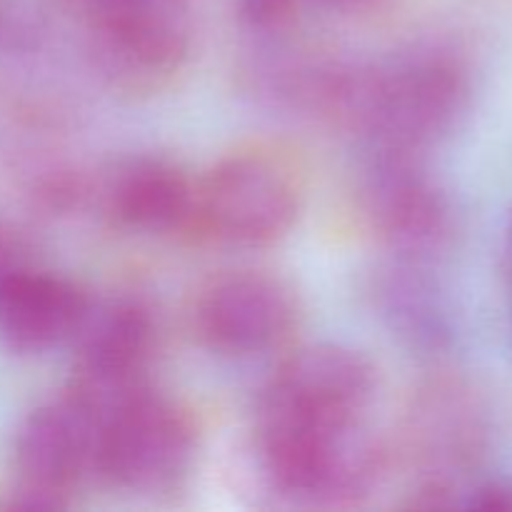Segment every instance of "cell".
Listing matches in <instances>:
<instances>
[{
    "label": "cell",
    "instance_id": "1",
    "mask_svg": "<svg viewBox=\"0 0 512 512\" xmlns=\"http://www.w3.org/2000/svg\"><path fill=\"white\" fill-rule=\"evenodd\" d=\"M313 95L333 118L370 135L378 153L418 158L458 128L470 103V75L455 55L428 50L388 68L335 70Z\"/></svg>",
    "mask_w": 512,
    "mask_h": 512
},
{
    "label": "cell",
    "instance_id": "2",
    "mask_svg": "<svg viewBox=\"0 0 512 512\" xmlns=\"http://www.w3.org/2000/svg\"><path fill=\"white\" fill-rule=\"evenodd\" d=\"M258 453L280 493L313 505L355 503L378 485L385 450L363 420L258 415Z\"/></svg>",
    "mask_w": 512,
    "mask_h": 512
},
{
    "label": "cell",
    "instance_id": "3",
    "mask_svg": "<svg viewBox=\"0 0 512 512\" xmlns=\"http://www.w3.org/2000/svg\"><path fill=\"white\" fill-rule=\"evenodd\" d=\"M488 445V405L468 378L440 373L420 385L405 415V455L418 475L415 493L423 498L418 505H453Z\"/></svg>",
    "mask_w": 512,
    "mask_h": 512
},
{
    "label": "cell",
    "instance_id": "4",
    "mask_svg": "<svg viewBox=\"0 0 512 512\" xmlns=\"http://www.w3.org/2000/svg\"><path fill=\"white\" fill-rule=\"evenodd\" d=\"M300 213L293 168L250 150L220 160L198 180V230L238 248H263L290 233Z\"/></svg>",
    "mask_w": 512,
    "mask_h": 512
},
{
    "label": "cell",
    "instance_id": "5",
    "mask_svg": "<svg viewBox=\"0 0 512 512\" xmlns=\"http://www.w3.org/2000/svg\"><path fill=\"white\" fill-rule=\"evenodd\" d=\"M195 445L188 410L150 388L98 425L95 473L130 493H160L188 473Z\"/></svg>",
    "mask_w": 512,
    "mask_h": 512
},
{
    "label": "cell",
    "instance_id": "6",
    "mask_svg": "<svg viewBox=\"0 0 512 512\" xmlns=\"http://www.w3.org/2000/svg\"><path fill=\"white\" fill-rule=\"evenodd\" d=\"M73 340L78 343V355L68 395L98 425L150 390L148 368L155 350V323L150 310L138 300L90 303Z\"/></svg>",
    "mask_w": 512,
    "mask_h": 512
},
{
    "label": "cell",
    "instance_id": "7",
    "mask_svg": "<svg viewBox=\"0 0 512 512\" xmlns=\"http://www.w3.org/2000/svg\"><path fill=\"white\" fill-rule=\"evenodd\" d=\"M300 308L278 275L238 270L215 278L195 303V330L210 350L228 358L275 353L293 338Z\"/></svg>",
    "mask_w": 512,
    "mask_h": 512
},
{
    "label": "cell",
    "instance_id": "8",
    "mask_svg": "<svg viewBox=\"0 0 512 512\" xmlns=\"http://www.w3.org/2000/svg\"><path fill=\"white\" fill-rule=\"evenodd\" d=\"M98 423L70 395L35 408L15 433L13 508L53 510L95 473Z\"/></svg>",
    "mask_w": 512,
    "mask_h": 512
},
{
    "label": "cell",
    "instance_id": "9",
    "mask_svg": "<svg viewBox=\"0 0 512 512\" xmlns=\"http://www.w3.org/2000/svg\"><path fill=\"white\" fill-rule=\"evenodd\" d=\"M375 390L378 370L368 355L348 345H308L278 365L265 385L258 415L363 420Z\"/></svg>",
    "mask_w": 512,
    "mask_h": 512
},
{
    "label": "cell",
    "instance_id": "10",
    "mask_svg": "<svg viewBox=\"0 0 512 512\" xmlns=\"http://www.w3.org/2000/svg\"><path fill=\"white\" fill-rule=\"evenodd\" d=\"M365 200L380 238L405 258L430 260L453 243V205L413 155L380 153Z\"/></svg>",
    "mask_w": 512,
    "mask_h": 512
},
{
    "label": "cell",
    "instance_id": "11",
    "mask_svg": "<svg viewBox=\"0 0 512 512\" xmlns=\"http://www.w3.org/2000/svg\"><path fill=\"white\" fill-rule=\"evenodd\" d=\"M90 300L68 278L25 260L0 270V345L20 355L68 343L83 325Z\"/></svg>",
    "mask_w": 512,
    "mask_h": 512
},
{
    "label": "cell",
    "instance_id": "12",
    "mask_svg": "<svg viewBox=\"0 0 512 512\" xmlns=\"http://www.w3.org/2000/svg\"><path fill=\"white\" fill-rule=\"evenodd\" d=\"M108 208L125 228L148 235H200L198 180L163 158H135L108 185Z\"/></svg>",
    "mask_w": 512,
    "mask_h": 512
},
{
    "label": "cell",
    "instance_id": "13",
    "mask_svg": "<svg viewBox=\"0 0 512 512\" xmlns=\"http://www.w3.org/2000/svg\"><path fill=\"white\" fill-rule=\"evenodd\" d=\"M303 0H243V13L255 28L278 30L290 23Z\"/></svg>",
    "mask_w": 512,
    "mask_h": 512
},
{
    "label": "cell",
    "instance_id": "14",
    "mask_svg": "<svg viewBox=\"0 0 512 512\" xmlns=\"http://www.w3.org/2000/svg\"><path fill=\"white\" fill-rule=\"evenodd\" d=\"M470 508L493 510V512H512V483L505 480H493L483 483L470 493Z\"/></svg>",
    "mask_w": 512,
    "mask_h": 512
},
{
    "label": "cell",
    "instance_id": "15",
    "mask_svg": "<svg viewBox=\"0 0 512 512\" xmlns=\"http://www.w3.org/2000/svg\"><path fill=\"white\" fill-rule=\"evenodd\" d=\"M308 3L318 5V8H325V10H333V13L358 15V13H368V10L378 8L380 0H308Z\"/></svg>",
    "mask_w": 512,
    "mask_h": 512
},
{
    "label": "cell",
    "instance_id": "16",
    "mask_svg": "<svg viewBox=\"0 0 512 512\" xmlns=\"http://www.w3.org/2000/svg\"><path fill=\"white\" fill-rule=\"evenodd\" d=\"M505 268H508L510 278H512V210H510V218H508V225H505Z\"/></svg>",
    "mask_w": 512,
    "mask_h": 512
}]
</instances>
